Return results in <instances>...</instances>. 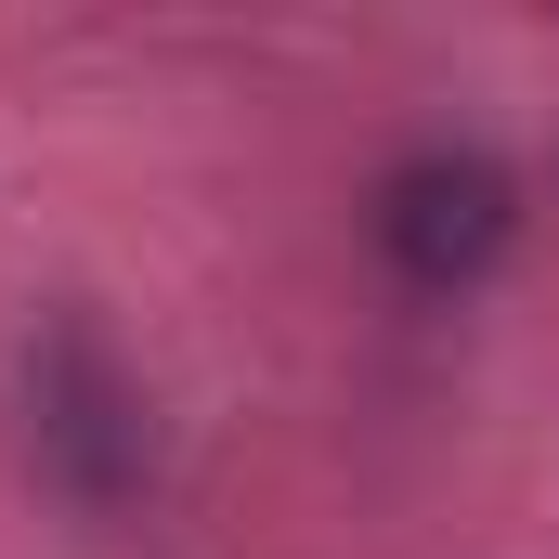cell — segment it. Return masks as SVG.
Wrapping results in <instances>:
<instances>
[{
	"label": "cell",
	"mask_w": 559,
	"mask_h": 559,
	"mask_svg": "<svg viewBox=\"0 0 559 559\" xmlns=\"http://www.w3.org/2000/svg\"><path fill=\"white\" fill-rule=\"evenodd\" d=\"M13 378H26V455H39L52 508L131 521L143 495H156V391L131 378V352L66 299V312L26 325V365Z\"/></svg>",
	"instance_id": "1"
},
{
	"label": "cell",
	"mask_w": 559,
	"mask_h": 559,
	"mask_svg": "<svg viewBox=\"0 0 559 559\" xmlns=\"http://www.w3.org/2000/svg\"><path fill=\"white\" fill-rule=\"evenodd\" d=\"M365 248H378V274L417 286V299H468V286L521 248V169L495 143H455V131L404 143L365 182Z\"/></svg>",
	"instance_id": "2"
}]
</instances>
